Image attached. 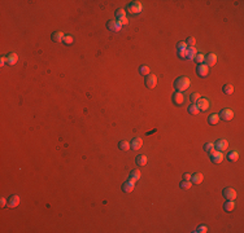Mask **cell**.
<instances>
[{
    "mask_svg": "<svg viewBox=\"0 0 244 233\" xmlns=\"http://www.w3.org/2000/svg\"><path fill=\"white\" fill-rule=\"evenodd\" d=\"M196 73H197V75L200 78H205L209 74V66H207L204 62L203 64H199L197 66H196Z\"/></svg>",
    "mask_w": 244,
    "mask_h": 233,
    "instance_id": "cell-5",
    "label": "cell"
},
{
    "mask_svg": "<svg viewBox=\"0 0 244 233\" xmlns=\"http://www.w3.org/2000/svg\"><path fill=\"white\" fill-rule=\"evenodd\" d=\"M186 44H187V47H195V44H196V39H195L194 36H190V38H187V40H186Z\"/></svg>",
    "mask_w": 244,
    "mask_h": 233,
    "instance_id": "cell-32",
    "label": "cell"
},
{
    "mask_svg": "<svg viewBox=\"0 0 244 233\" xmlns=\"http://www.w3.org/2000/svg\"><path fill=\"white\" fill-rule=\"evenodd\" d=\"M121 26H126L129 23V20H127V17H122V18H118V21H117Z\"/></svg>",
    "mask_w": 244,
    "mask_h": 233,
    "instance_id": "cell-37",
    "label": "cell"
},
{
    "mask_svg": "<svg viewBox=\"0 0 244 233\" xmlns=\"http://www.w3.org/2000/svg\"><path fill=\"white\" fill-rule=\"evenodd\" d=\"M190 79L187 76H179L177 78L175 82H174V87H175L177 92H185V91L190 87Z\"/></svg>",
    "mask_w": 244,
    "mask_h": 233,
    "instance_id": "cell-1",
    "label": "cell"
},
{
    "mask_svg": "<svg viewBox=\"0 0 244 233\" xmlns=\"http://www.w3.org/2000/svg\"><path fill=\"white\" fill-rule=\"evenodd\" d=\"M195 232H196V233H207V232H208V227H207V225H200V227L196 228Z\"/></svg>",
    "mask_w": 244,
    "mask_h": 233,
    "instance_id": "cell-34",
    "label": "cell"
},
{
    "mask_svg": "<svg viewBox=\"0 0 244 233\" xmlns=\"http://www.w3.org/2000/svg\"><path fill=\"white\" fill-rule=\"evenodd\" d=\"M191 185H192V183H191V180H182L179 183V187L181 189H190Z\"/></svg>",
    "mask_w": 244,
    "mask_h": 233,
    "instance_id": "cell-29",
    "label": "cell"
},
{
    "mask_svg": "<svg viewBox=\"0 0 244 233\" xmlns=\"http://www.w3.org/2000/svg\"><path fill=\"white\" fill-rule=\"evenodd\" d=\"M222 196H223L227 201H234L236 198V191L233 188H225L222 191Z\"/></svg>",
    "mask_w": 244,
    "mask_h": 233,
    "instance_id": "cell-6",
    "label": "cell"
},
{
    "mask_svg": "<svg viewBox=\"0 0 244 233\" xmlns=\"http://www.w3.org/2000/svg\"><path fill=\"white\" fill-rule=\"evenodd\" d=\"M177 48H178V51H181V49H187L186 42H179V43L177 44Z\"/></svg>",
    "mask_w": 244,
    "mask_h": 233,
    "instance_id": "cell-38",
    "label": "cell"
},
{
    "mask_svg": "<svg viewBox=\"0 0 244 233\" xmlns=\"http://www.w3.org/2000/svg\"><path fill=\"white\" fill-rule=\"evenodd\" d=\"M118 149L120 150H129L130 149V142L129 141H126V140H122V141H120L118 142Z\"/></svg>",
    "mask_w": 244,
    "mask_h": 233,
    "instance_id": "cell-26",
    "label": "cell"
},
{
    "mask_svg": "<svg viewBox=\"0 0 244 233\" xmlns=\"http://www.w3.org/2000/svg\"><path fill=\"white\" fill-rule=\"evenodd\" d=\"M214 148H216V150H220V152H223V150H226V149L229 148V142L226 141L225 139H220V140H217V141H216Z\"/></svg>",
    "mask_w": 244,
    "mask_h": 233,
    "instance_id": "cell-11",
    "label": "cell"
},
{
    "mask_svg": "<svg viewBox=\"0 0 244 233\" xmlns=\"http://www.w3.org/2000/svg\"><path fill=\"white\" fill-rule=\"evenodd\" d=\"M172 100H173V102L175 104V105L181 106V105H183V102H185V95H183L182 92H174Z\"/></svg>",
    "mask_w": 244,
    "mask_h": 233,
    "instance_id": "cell-10",
    "label": "cell"
},
{
    "mask_svg": "<svg viewBox=\"0 0 244 233\" xmlns=\"http://www.w3.org/2000/svg\"><path fill=\"white\" fill-rule=\"evenodd\" d=\"M203 179H204V176L200 172H195L194 175H191V183L192 184H200L203 181Z\"/></svg>",
    "mask_w": 244,
    "mask_h": 233,
    "instance_id": "cell-18",
    "label": "cell"
},
{
    "mask_svg": "<svg viewBox=\"0 0 244 233\" xmlns=\"http://www.w3.org/2000/svg\"><path fill=\"white\" fill-rule=\"evenodd\" d=\"M223 209H225V211H227V213H231V211L235 209V201H226L223 203Z\"/></svg>",
    "mask_w": 244,
    "mask_h": 233,
    "instance_id": "cell-24",
    "label": "cell"
},
{
    "mask_svg": "<svg viewBox=\"0 0 244 233\" xmlns=\"http://www.w3.org/2000/svg\"><path fill=\"white\" fill-rule=\"evenodd\" d=\"M200 113V110H199V107H197V105L196 104H191V105L188 106V114H191V115H197Z\"/></svg>",
    "mask_w": 244,
    "mask_h": 233,
    "instance_id": "cell-25",
    "label": "cell"
},
{
    "mask_svg": "<svg viewBox=\"0 0 244 233\" xmlns=\"http://www.w3.org/2000/svg\"><path fill=\"white\" fill-rule=\"evenodd\" d=\"M204 150H205L207 153H212L213 150H216L214 144H213V142H207V144L204 145Z\"/></svg>",
    "mask_w": 244,
    "mask_h": 233,
    "instance_id": "cell-30",
    "label": "cell"
},
{
    "mask_svg": "<svg viewBox=\"0 0 244 233\" xmlns=\"http://www.w3.org/2000/svg\"><path fill=\"white\" fill-rule=\"evenodd\" d=\"M144 84H146V87L147 88H149V89H153L156 85H157V78H156V75L153 74H148V75H146L144 76Z\"/></svg>",
    "mask_w": 244,
    "mask_h": 233,
    "instance_id": "cell-3",
    "label": "cell"
},
{
    "mask_svg": "<svg viewBox=\"0 0 244 233\" xmlns=\"http://www.w3.org/2000/svg\"><path fill=\"white\" fill-rule=\"evenodd\" d=\"M135 162H136V165L139 167H143V166L147 165V157L144 154H139L136 157V159H135Z\"/></svg>",
    "mask_w": 244,
    "mask_h": 233,
    "instance_id": "cell-20",
    "label": "cell"
},
{
    "mask_svg": "<svg viewBox=\"0 0 244 233\" xmlns=\"http://www.w3.org/2000/svg\"><path fill=\"white\" fill-rule=\"evenodd\" d=\"M183 180H191V174H183Z\"/></svg>",
    "mask_w": 244,
    "mask_h": 233,
    "instance_id": "cell-41",
    "label": "cell"
},
{
    "mask_svg": "<svg viewBox=\"0 0 244 233\" xmlns=\"http://www.w3.org/2000/svg\"><path fill=\"white\" fill-rule=\"evenodd\" d=\"M0 205H2V207L5 206L7 205V198H4V197L0 198Z\"/></svg>",
    "mask_w": 244,
    "mask_h": 233,
    "instance_id": "cell-40",
    "label": "cell"
},
{
    "mask_svg": "<svg viewBox=\"0 0 244 233\" xmlns=\"http://www.w3.org/2000/svg\"><path fill=\"white\" fill-rule=\"evenodd\" d=\"M222 92H223L225 95H231V93L234 92L233 84H225L223 87H222Z\"/></svg>",
    "mask_w": 244,
    "mask_h": 233,
    "instance_id": "cell-27",
    "label": "cell"
},
{
    "mask_svg": "<svg viewBox=\"0 0 244 233\" xmlns=\"http://www.w3.org/2000/svg\"><path fill=\"white\" fill-rule=\"evenodd\" d=\"M5 58H7V64L8 65H14L17 62V60H18V56H17L16 53H9Z\"/></svg>",
    "mask_w": 244,
    "mask_h": 233,
    "instance_id": "cell-22",
    "label": "cell"
},
{
    "mask_svg": "<svg viewBox=\"0 0 244 233\" xmlns=\"http://www.w3.org/2000/svg\"><path fill=\"white\" fill-rule=\"evenodd\" d=\"M218 116H220V119L225 120V122H229V120H231L234 118V113H233L231 109H222L220 111Z\"/></svg>",
    "mask_w": 244,
    "mask_h": 233,
    "instance_id": "cell-4",
    "label": "cell"
},
{
    "mask_svg": "<svg viewBox=\"0 0 244 233\" xmlns=\"http://www.w3.org/2000/svg\"><path fill=\"white\" fill-rule=\"evenodd\" d=\"M64 36L65 35L61 31H55V33H52L51 39H52V42H53V43H61V42H63V39H64Z\"/></svg>",
    "mask_w": 244,
    "mask_h": 233,
    "instance_id": "cell-16",
    "label": "cell"
},
{
    "mask_svg": "<svg viewBox=\"0 0 244 233\" xmlns=\"http://www.w3.org/2000/svg\"><path fill=\"white\" fill-rule=\"evenodd\" d=\"M220 122V116L218 114H212L208 116V123L210 124V126H216V124H218Z\"/></svg>",
    "mask_w": 244,
    "mask_h": 233,
    "instance_id": "cell-21",
    "label": "cell"
},
{
    "mask_svg": "<svg viewBox=\"0 0 244 233\" xmlns=\"http://www.w3.org/2000/svg\"><path fill=\"white\" fill-rule=\"evenodd\" d=\"M195 61L196 62H197V64H203L204 62V54H201V53H197V54H196L195 56Z\"/></svg>",
    "mask_w": 244,
    "mask_h": 233,
    "instance_id": "cell-35",
    "label": "cell"
},
{
    "mask_svg": "<svg viewBox=\"0 0 244 233\" xmlns=\"http://www.w3.org/2000/svg\"><path fill=\"white\" fill-rule=\"evenodd\" d=\"M196 105H197L200 111H207L209 107H210V102H209L208 98H201L200 97L197 101H196Z\"/></svg>",
    "mask_w": 244,
    "mask_h": 233,
    "instance_id": "cell-7",
    "label": "cell"
},
{
    "mask_svg": "<svg viewBox=\"0 0 244 233\" xmlns=\"http://www.w3.org/2000/svg\"><path fill=\"white\" fill-rule=\"evenodd\" d=\"M20 196H17V194H13V196H11L9 198H8V206L9 207H17L20 205Z\"/></svg>",
    "mask_w": 244,
    "mask_h": 233,
    "instance_id": "cell-14",
    "label": "cell"
},
{
    "mask_svg": "<svg viewBox=\"0 0 244 233\" xmlns=\"http://www.w3.org/2000/svg\"><path fill=\"white\" fill-rule=\"evenodd\" d=\"M63 43H64L65 45L72 44V43H73V36H72V35H65L64 39H63Z\"/></svg>",
    "mask_w": 244,
    "mask_h": 233,
    "instance_id": "cell-33",
    "label": "cell"
},
{
    "mask_svg": "<svg viewBox=\"0 0 244 233\" xmlns=\"http://www.w3.org/2000/svg\"><path fill=\"white\" fill-rule=\"evenodd\" d=\"M178 57L182 58V60H186V57H187V49H181V51H178Z\"/></svg>",
    "mask_w": 244,
    "mask_h": 233,
    "instance_id": "cell-36",
    "label": "cell"
},
{
    "mask_svg": "<svg viewBox=\"0 0 244 233\" xmlns=\"http://www.w3.org/2000/svg\"><path fill=\"white\" fill-rule=\"evenodd\" d=\"M134 189H135V183H133V181H130V180L125 181V183L122 184V191L125 193H130V192H133Z\"/></svg>",
    "mask_w": 244,
    "mask_h": 233,
    "instance_id": "cell-15",
    "label": "cell"
},
{
    "mask_svg": "<svg viewBox=\"0 0 244 233\" xmlns=\"http://www.w3.org/2000/svg\"><path fill=\"white\" fill-rule=\"evenodd\" d=\"M210 154V161L213 162V163H221L222 161H223V153L222 152H220V150H213L212 153H209Z\"/></svg>",
    "mask_w": 244,
    "mask_h": 233,
    "instance_id": "cell-8",
    "label": "cell"
},
{
    "mask_svg": "<svg viewBox=\"0 0 244 233\" xmlns=\"http://www.w3.org/2000/svg\"><path fill=\"white\" fill-rule=\"evenodd\" d=\"M142 145H143V139L142 137H135V139H133L131 142H130V148H133L134 150L140 149Z\"/></svg>",
    "mask_w": 244,
    "mask_h": 233,
    "instance_id": "cell-13",
    "label": "cell"
},
{
    "mask_svg": "<svg viewBox=\"0 0 244 233\" xmlns=\"http://www.w3.org/2000/svg\"><path fill=\"white\" fill-rule=\"evenodd\" d=\"M140 179V171L139 170H133L130 172V176H129V180L133 181V183H136V181Z\"/></svg>",
    "mask_w": 244,
    "mask_h": 233,
    "instance_id": "cell-19",
    "label": "cell"
},
{
    "mask_svg": "<svg viewBox=\"0 0 244 233\" xmlns=\"http://www.w3.org/2000/svg\"><path fill=\"white\" fill-rule=\"evenodd\" d=\"M139 74H140V75H148V74H149V67H148L147 66V65H140V66H139Z\"/></svg>",
    "mask_w": 244,
    "mask_h": 233,
    "instance_id": "cell-28",
    "label": "cell"
},
{
    "mask_svg": "<svg viewBox=\"0 0 244 233\" xmlns=\"http://www.w3.org/2000/svg\"><path fill=\"white\" fill-rule=\"evenodd\" d=\"M5 61H7V58L5 57H2V58H0V65L4 66V65H5Z\"/></svg>",
    "mask_w": 244,
    "mask_h": 233,
    "instance_id": "cell-42",
    "label": "cell"
},
{
    "mask_svg": "<svg viewBox=\"0 0 244 233\" xmlns=\"http://www.w3.org/2000/svg\"><path fill=\"white\" fill-rule=\"evenodd\" d=\"M190 98H191V101H192V104H194V102H196V101H197L199 98H200V95H199V93H196V92H194L192 95H191V97H190Z\"/></svg>",
    "mask_w": 244,
    "mask_h": 233,
    "instance_id": "cell-39",
    "label": "cell"
},
{
    "mask_svg": "<svg viewBox=\"0 0 244 233\" xmlns=\"http://www.w3.org/2000/svg\"><path fill=\"white\" fill-rule=\"evenodd\" d=\"M127 12L129 13H131V14H134V16H138L139 13L142 12V9H143V5H142V3L140 2H131L127 5Z\"/></svg>",
    "mask_w": 244,
    "mask_h": 233,
    "instance_id": "cell-2",
    "label": "cell"
},
{
    "mask_svg": "<svg viewBox=\"0 0 244 233\" xmlns=\"http://www.w3.org/2000/svg\"><path fill=\"white\" fill-rule=\"evenodd\" d=\"M217 62V54L216 53H208L207 56H204V64L207 66H213Z\"/></svg>",
    "mask_w": 244,
    "mask_h": 233,
    "instance_id": "cell-9",
    "label": "cell"
},
{
    "mask_svg": "<svg viewBox=\"0 0 244 233\" xmlns=\"http://www.w3.org/2000/svg\"><path fill=\"white\" fill-rule=\"evenodd\" d=\"M196 54H197V49H196V47H187V57H186V60H194Z\"/></svg>",
    "mask_w": 244,
    "mask_h": 233,
    "instance_id": "cell-17",
    "label": "cell"
},
{
    "mask_svg": "<svg viewBox=\"0 0 244 233\" xmlns=\"http://www.w3.org/2000/svg\"><path fill=\"white\" fill-rule=\"evenodd\" d=\"M107 27H108V30H109V31L117 33V31H120V30H121L122 26H121L118 22H117V21L111 20V21H108V22H107Z\"/></svg>",
    "mask_w": 244,
    "mask_h": 233,
    "instance_id": "cell-12",
    "label": "cell"
},
{
    "mask_svg": "<svg viewBox=\"0 0 244 233\" xmlns=\"http://www.w3.org/2000/svg\"><path fill=\"white\" fill-rule=\"evenodd\" d=\"M116 17H117V18H122V17H126V13H125L124 8H118V9L116 11Z\"/></svg>",
    "mask_w": 244,
    "mask_h": 233,
    "instance_id": "cell-31",
    "label": "cell"
},
{
    "mask_svg": "<svg viewBox=\"0 0 244 233\" xmlns=\"http://www.w3.org/2000/svg\"><path fill=\"white\" fill-rule=\"evenodd\" d=\"M229 159L230 162H236L239 159V153L236 152V150H233V152H229L227 153V157H226Z\"/></svg>",
    "mask_w": 244,
    "mask_h": 233,
    "instance_id": "cell-23",
    "label": "cell"
}]
</instances>
